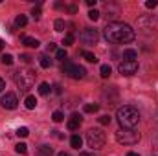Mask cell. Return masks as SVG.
I'll return each instance as SVG.
<instances>
[{
    "instance_id": "cb8c5ba5",
    "label": "cell",
    "mask_w": 158,
    "mask_h": 156,
    "mask_svg": "<svg viewBox=\"0 0 158 156\" xmlns=\"http://www.w3.org/2000/svg\"><path fill=\"white\" fill-rule=\"evenodd\" d=\"M53 28H55V31H64V20L57 18V20L53 22Z\"/></svg>"
},
{
    "instance_id": "4fadbf2b",
    "label": "cell",
    "mask_w": 158,
    "mask_h": 156,
    "mask_svg": "<svg viewBox=\"0 0 158 156\" xmlns=\"http://www.w3.org/2000/svg\"><path fill=\"white\" fill-rule=\"evenodd\" d=\"M24 103H26V109H28V110H33V109L37 107V99H35V96H28Z\"/></svg>"
},
{
    "instance_id": "f1b7e54d",
    "label": "cell",
    "mask_w": 158,
    "mask_h": 156,
    "mask_svg": "<svg viewBox=\"0 0 158 156\" xmlns=\"http://www.w3.org/2000/svg\"><path fill=\"white\" fill-rule=\"evenodd\" d=\"M28 134H30V130H28L26 127H20V129L17 130V136H19V138H26Z\"/></svg>"
},
{
    "instance_id": "7402d4cb",
    "label": "cell",
    "mask_w": 158,
    "mask_h": 156,
    "mask_svg": "<svg viewBox=\"0 0 158 156\" xmlns=\"http://www.w3.org/2000/svg\"><path fill=\"white\" fill-rule=\"evenodd\" d=\"M81 55L88 61V63H98V59H96V55L94 53H90V51H81Z\"/></svg>"
},
{
    "instance_id": "836d02e7",
    "label": "cell",
    "mask_w": 158,
    "mask_h": 156,
    "mask_svg": "<svg viewBox=\"0 0 158 156\" xmlns=\"http://www.w3.org/2000/svg\"><path fill=\"white\" fill-rule=\"evenodd\" d=\"M20 59H22L24 63H30V61H31V57H30V55H20Z\"/></svg>"
},
{
    "instance_id": "74e56055",
    "label": "cell",
    "mask_w": 158,
    "mask_h": 156,
    "mask_svg": "<svg viewBox=\"0 0 158 156\" xmlns=\"http://www.w3.org/2000/svg\"><path fill=\"white\" fill-rule=\"evenodd\" d=\"M0 50H4V40L0 39Z\"/></svg>"
},
{
    "instance_id": "f35d334b",
    "label": "cell",
    "mask_w": 158,
    "mask_h": 156,
    "mask_svg": "<svg viewBox=\"0 0 158 156\" xmlns=\"http://www.w3.org/2000/svg\"><path fill=\"white\" fill-rule=\"evenodd\" d=\"M57 156H70V154H68V153H59Z\"/></svg>"
},
{
    "instance_id": "ac0fdd59",
    "label": "cell",
    "mask_w": 158,
    "mask_h": 156,
    "mask_svg": "<svg viewBox=\"0 0 158 156\" xmlns=\"http://www.w3.org/2000/svg\"><path fill=\"white\" fill-rule=\"evenodd\" d=\"M83 109H85V112H88V114H94V112H98V110H99V105H96V103H86Z\"/></svg>"
},
{
    "instance_id": "e0dca14e",
    "label": "cell",
    "mask_w": 158,
    "mask_h": 156,
    "mask_svg": "<svg viewBox=\"0 0 158 156\" xmlns=\"http://www.w3.org/2000/svg\"><path fill=\"white\" fill-rule=\"evenodd\" d=\"M28 24V18H26V15H19L17 18H15V26L17 28H24Z\"/></svg>"
},
{
    "instance_id": "4dcf8cb0",
    "label": "cell",
    "mask_w": 158,
    "mask_h": 156,
    "mask_svg": "<svg viewBox=\"0 0 158 156\" xmlns=\"http://www.w3.org/2000/svg\"><path fill=\"white\" fill-rule=\"evenodd\" d=\"M158 6V0H147L145 2V7H149V9H153V7H156Z\"/></svg>"
},
{
    "instance_id": "9c48e42d",
    "label": "cell",
    "mask_w": 158,
    "mask_h": 156,
    "mask_svg": "<svg viewBox=\"0 0 158 156\" xmlns=\"http://www.w3.org/2000/svg\"><path fill=\"white\" fill-rule=\"evenodd\" d=\"M0 103H2V107L4 109H7V110H13V109H17V96L15 94H11V92H7L2 99H0Z\"/></svg>"
},
{
    "instance_id": "30bf717a",
    "label": "cell",
    "mask_w": 158,
    "mask_h": 156,
    "mask_svg": "<svg viewBox=\"0 0 158 156\" xmlns=\"http://www.w3.org/2000/svg\"><path fill=\"white\" fill-rule=\"evenodd\" d=\"M81 116L79 114H72V116L68 117V121H66V127H68V130H77L79 125H81Z\"/></svg>"
},
{
    "instance_id": "8992f818",
    "label": "cell",
    "mask_w": 158,
    "mask_h": 156,
    "mask_svg": "<svg viewBox=\"0 0 158 156\" xmlns=\"http://www.w3.org/2000/svg\"><path fill=\"white\" fill-rule=\"evenodd\" d=\"M63 72H64L70 79H83L85 74H86V70H85L83 66H79V64L72 63V61H64V63H63Z\"/></svg>"
},
{
    "instance_id": "6da1fadb",
    "label": "cell",
    "mask_w": 158,
    "mask_h": 156,
    "mask_svg": "<svg viewBox=\"0 0 158 156\" xmlns=\"http://www.w3.org/2000/svg\"><path fill=\"white\" fill-rule=\"evenodd\" d=\"M134 30L125 22H109L105 28V39L116 44H127L134 40Z\"/></svg>"
},
{
    "instance_id": "8fae6325",
    "label": "cell",
    "mask_w": 158,
    "mask_h": 156,
    "mask_svg": "<svg viewBox=\"0 0 158 156\" xmlns=\"http://www.w3.org/2000/svg\"><path fill=\"white\" fill-rule=\"evenodd\" d=\"M136 59H138V53H136L134 50H125V51H123V61L132 63V61H136Z\"/></svg>"
},
{
    "instance_id": "83f0119b",
    "label": "cell",
    "mask_w": 158,
    "mask_h": 156,
    "mask_svg": "<svg viewBox=\"0 0 158 156\" xmlns=\"http://www.w3.org/2000/svg\"><path fill=\"white\" fill-rule=\"evenodd\" d=\"M88 18H90V20H98V18H99V11H98V9H90V11H88Z\"/></svg>"
},
{
    "instance_id": "d6a6232c",
    "label": "cell",
    "mask_w": 158,
    "mask_h": 156,
    "mask_svg": "<svg viewBox=\"0 0 158 156\" xmlns=\"http://www.w3.org/2000/svg\"><path fill=\"white\" fill-rule=\"evenodd\" d=\"M96 4H98V0H86V6H90V7H96Z\"/></svg>"
},
{
    "instance_id": "277c9868",
    "label": "cell",
    "mask_w": 158,
    "mask_h": 156,
    "mask_svg": "<svg viewBox=\"0 0 158 156\" xmlns=\"http://www.w3.org/2000/svg\"><path fill=\"white\" fill-rule=\"evenodd\" d=\"M116 142L119 145H134L140 142V132L134 129H119L116 132Z\"/></svg>"
},
{
    "instance_id": "5bb4252c",
    "label": "cell",
    "mask_w": 158,
    "mask_h": 156,
    "mask_svg": "<svg viewBox=\"0 0 158 156\" xmlns=\"http://www.w3.org/2000/svg\"><path fill=\"white\" fill-rule=\"evenodd\" d=\"M70 145H72L74 149H79V147L83 145V138H81V136H77V134H74V136L70 138Z\"/></svg>"
},
{
    "instance_id": "ffe728a7",
    "label": "cell",
    "mask_w": 158,
    "mask_h": 156,
    "mask_svg": "<svg viewBox=\"0 0 158 156\" xmlns=\"http://www.w3.org/2000/svg\"><path fill=\"white\" fill-rule=\"evenodd\" d=\"M39 63H40V66H42V68H50V66L53 64V63H52V59H50L48 55H42V57L39 59Z\"/></svg>"
},
{
    "instance_id": "52a82bcc",
    "label": "cell",
    "mask_w": 158,
    "mask_h": 156,
    "mask_svg": "<svg viewBox=\"0 0 158 156\" xmlns=\"http://www.w3.org/2000/svg\"><path fill=\"white\" fill-rule=\"evenodd\" d=\"M118 70H119L121 76H132V74H136V70H138V61H132V63L121 61L118 64Z\"/></svg>"
},
{
    "instance_id": "7a4b0ae2",
    "label": "cell",
    "mask_w": 158,
    "mask_h": 156,
    "mask_svg": "<svg viewBox=\"0 0 158 156\" xmlns=\"http://www.w3.org/2000/svg\"><path fill=\"white\" fill-rule=\"evenodd\" d=\"M116 117H118L119 129H134L140 121V114L134 107L131 105H125V107H119L118 112H116Z\"/></svg>"
},
{
    "instance_id": "8d00e7d4",
    "label": "cell",
    "mask_w": 158,
    "mask_h": 156,
    "mask_svg": "<svg viewBox=\"0 0 158 156\" xmlns=\"http://www.w3.org/2000/svg\"><path fill=\"white\" fill-rule=\"evenodd\" d=\"M127 156H140L138 153H127Z\"/></svg>"
},
{
    "instance_id": "2e32d148",
    "label": "cell",
    "mask_w": 158,
    "mask_h": 156,
    "mask_svg": "<svg viewBox=\"0 0 158 156\" xmlns=\"http://www.w3.org/2000/svg\"><path fill=\"white\" fill-rule=\"evenodd\" d=\"M52 154H53V151H52L50 145H40L39 147V156H52Z\"/></svg>"
},
{
    "instance_id": "7c38bea8",
    "label": "cell",
    "mask_w": 158,
    "mask_h": 156,
    "mask_svg": "<svg viewBox=\"0 0 158 156\" xmlns=\"http://www.w3.org/2000/svg\"><path fill=\"white\" fill-rule=\"evenodd\" d=\"M22 42H24V46H28V48H39V40L33 39V37H24L22 39Z\"/></svg>"
},
{
    "instance_id": "484cf974",
    "label": "cell",
    "mask_w": 158,
    "mask_h": 156,
    "mask_svg": "<svg viewBox=\"0 0 158 156\" xmlns=\"http://www.w3.org/2000/svg\"><path fill=\"white\" fill-rule=\"evenodd\" d=\"M63 44H64V46H72V44H74V33H66Z\"/></svg>"
},
{
    "instance_id": "1f68e13d",
    "label": "cell",
    "mask_w": 158,
    "mask_h": 156,
    "mask_svg": "<svg viewBox=\"0 0 158 156\" xmlns=\"http://www.w3.org/2000/svg\"><path fill=\"white\" fill-rule=\"evenodd\" d=\"M99 123L101 125H110V116H101L99 117Z\"/></svg>"
},
{
    "instance_id": "44dd1931",
    "label": "cell",
    "mask_w": 158,
    "mask_h": 156,
    "mask_svg": "<svg viewBox=\"0 0 158 156\" xmlns=\"http://www.w3.org/2000/svg\"><path fill=\"white\" fill-rule=\"evenodd\" d=\"M0 61H2V64H6V66H11V64H13V55L6 53V55H2V57H0Z\"/></svg>"
},
{
    "instance_id": "d4e9b609",
    "label": "cell",
    "mask_w": 158,
    "mask_h": 156,
    "mask_svg": "<svg viewBox=\"0 0 158 156\" xmlns=\"http://www.w3.org/2000/svg\"><path fill=\"white\" fill-rule=\"evenodd\" d=\"M52 119H53L55 123H61V121L64 119V116H63V112H61V110H55V112L52 114Z\"/></svg>"
},
{
    "instance_id": "4316f807",
    "label": "cell",
    "mask_w": 158,
    "mask_h": 156,
    "mask_svg": "<svg viewBox=\"0 0 158 156\" xmlns=\"http://www.w3.org/2000/svg\"><path fill=\"white\" fill-rule=\"evenodd\" d=\"M55 57H57L59 61H63V63H64V59L68 57V55H66V50H57V51H55Z\"/></svg>"
},
{
    "instance_id": "d6986e66",
    "label": "cell",
    "mask_w": 158,
    "mask_h": 156,
    "mask_svg": "<svg viewBox=\"0 0 158 156\" xmlns=\"http://www.w3.org/2000/svg\"><path fill=\"white\" fill-rule=\"evenodd\" d=\"M99 74H101V77H103V79H107L110 74H112V68H110L109 64H103V66L99 68Z\"/></svg>"
},
{
    "instance_id": "603a6c76",
    "label": "cell",
    "mask_w": 158,
    "mask_h": 156,
    "mask_svg": "<svg viewBox=\"0 0 158 156\" xmlns=\"http://www.w3.org/2000/svg\"><path fill=\"white\" fill-rule=\"evenodd\" d=\"M15 151H17L19 154H26V153H28V145H26V143H17V145H15Z\"/></svg>"
},
{
    "instance_id": "5b68a950",
    "label": "cell",
    "mask_w": 158,
    "mask_h": 156,
    "mask_svg": "<svg viewBox=\"0 0 158 156\" xmlns=\"http://www.w3.org/2000/svg\"><path fill=\"white\" fill-rule=\"evenodd\" d=\"M105 132L101 130V129H90L88 132H86V143H88V147L92 149V151H98V149H101L103 145H105Z\"/></svg>"
},
{
    "instance_id": "d590c367",
    "label": "cell",
    "mask_w": 158,
    "mask_h": 156,
    "mask_svg": "<svg viewBox=\"0 0 158 156\" xmlns=\"http://www.w3.org/2000/svg\"><path fill=\"white\" fill-rule=\"evenodd\" d=\"M79 156H96V154H94V153H81Z\"/></svg>"
},
{
    "instance_id": "f546056e",
    "label": "cell",
    "mask_w": 158,
    "mask_h": 156,
    "mask_svg": "<svg viewBox=\"0 0 158 156\" xmlns=\"http://www.w3.org/2000/svg\"><path fill=\"white\" fill-rule=\"evenodd\" d=\"M31 17H33V20H39L40 18V7H33V11H31Z\"/></svg>"
},
{
    "instance_id": "ba28073f",
    "label": "cell",
    "mask_w": 158,
    "mask_h": 156,
    "mask_svg": "<svg viewBox=\"0 0 158 156\" xmlns=\"http://www.w3.org/2000/svg\"><path fill=\"white\" fill-rule=\"evenodd\" d=\"M99 39V33H98V30H92V28H85L83 30V33H81V40L85 42V44H96Z\"/></svg>"
},
{
    "instance_id": "9a60e30c",
    "label": "cell",
    "mask_w": 158,
    "mask_h": 156,
    "mask_svg": "<svg viewBox=\"0 0 158 156\" xmlns=\"http://www.w3.org/2000/svg\"><path fill=\"white\" fill-rule=\"evenodd\" d=\"M50 92H52V86H50L48 83H40L39 84V94L40 96H48Z\"/></svg>"
},
{
    "instance_id": "e575fe53",
    "label": "cell",
    "mask_w": 158,
    "mask_h": 156,
    "mask_svg": "<svg viewBox=\"0 0 158 156\" xmlns=\"http://www.w3.org/2000/svg\"><path fill=\"white\" fill-rule=\"evenodd\" d=\"M4 88H6V81L0 77V92H4Z\"/></svg>"
},
{
    "instance_id": "3957f363",
    "label": "cell",
    "mask_w": 158,
    "mask_h": 156,
    "mask_svg": "<svg viewBox=\"0 0 158 156\" xmlns=\"http://www.w3.org/2000/svg\"><path fill=\"white\" fill-rule=\"evenodd\" d=\"M15 83L20 90H30L33 84H35V72H31L30 68H22L15 74Z\"/></svg>"
}]
</instances>
